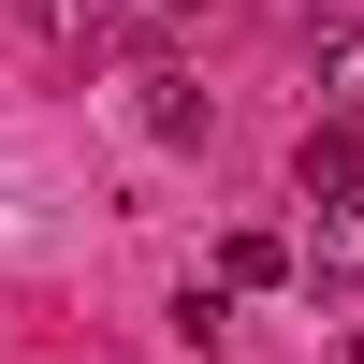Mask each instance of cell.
<instances>
[{
  "instance_id": "obj_3",
  "label": "cell",
  "mask_w": 364,
  "mask_h": 364,
  "mask_svg": "<svg viewBox=\"0 0 364 364\" xmlns=\"http://www.w3.org/2000/svg\"><path fill=\"white\" fill-rule=\"evenodd\" d=\"M291 277L306 291H364V204H321V233L291 248Z\"/></svg>"
},
{
  "instance_id": "obj_6",
  "label": "cell",
  "mask_w": 364,
  "mask_h": 364,
  "mask_svg": "<svg viewBox=\"0 0 364 364\" xmlns=\"http://www.w3.org/2000/svg\"><path fill=\"white\" fill-rule=\"evenodd\" d=\"M146 132H161V146H204V87L190 73H146Z\"/></svg>"
},
{
  "instance_id": "obj_2",
  "label": "cell",
  "mask_w": 364,
  "mask_h": 364,
  "mask_svg": "<svg viewBox=\"0 0 364 364\" xmlns=\"http://www.w3.org/2000/svg\"><path fill=\"white\" fill-rule=\"evenodd\" d=\"M29 29H44L58 58H117V44L146 29V0H29Z\"/></svg>"
},
{
  "instance_id": "obj_7",
  "label": "cell",
  "mask_w": 364,
  "mask_h": 364,
  "mask_svg": "<svg viewBox=\"0 0 364 364\" xmlns=\"http://www.w3.org/2000/svg\"><path fill=\"white\" fill-rule=\"evenodd\" d=\"M175 336H190V350H219V336H233V291H219V277H190V291H175Z\"/></svg>"
},
{
  "instance_id": "obj_4",
  "label": "cell",
  "mask_w": 364,
  "mask_h": 364,
  "mask_svg": "<svg viewBox=\"0 0 364 364\" xmlns=\"http://www.w3.org/2000/svg\"><path fill=\"white\" fill-rule=\"evenodd\" d=\"M219 291H291V233H233V248H219Z\"/></svg>"
},
{
  "instance_id": "obj_5",
  "label": "cell",
  "mask_w": 364,
  "mask_h": 364,
  "mask_svg": "<svg viewBox=\"0 0 364 364\" xmlns=\"http://www.w3.org/2000/svg\"><path fill=\"white\" fill-rule=\"evenodd\" d=\"M306 73H321V117H350V102H364V29H321Z\"/></svg>"
},
{
  "instance_id": "obj_1",
  "label": "cell",
  "mask_w": 364,
  "mask_h": 364,
  "mask_svg": "<svg viewBox=\"0 0 364 364\" xmlns=\"http://www.w3.org/2000/svg\"><path fill=\"white\" fill-rule=\"evenodd\" d=\"M291 190L306 204H364V132L350 117H306V132H291Z\"/></svg>"
}]
</instances>
